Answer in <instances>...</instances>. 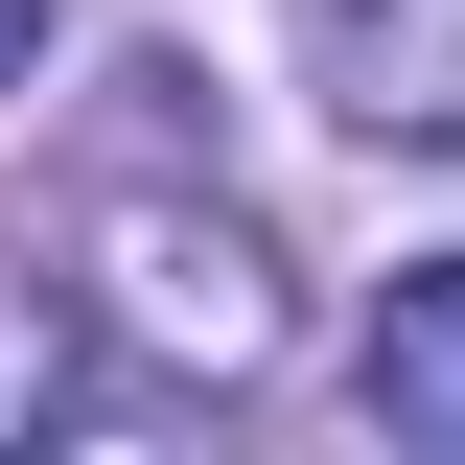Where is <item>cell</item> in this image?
Wrapping results in <instances>:
<instances>
[{"label": "cell", "instance_id": "6da1fadb", "mask_svg": "<svg viewBox=\"0 0 465 465\" xmlns=\"http://www.w3.org/2000/svg\"><path fill=\"white\" fill-rule=\"evenodd\" d=\"M372 419H396V442H465V256H419V280L372 302Z\"/></svg>", "mask_w": 465, "mask_h": 465}, {"label": "cell", "instance_id": "7a4b0ae2", "mask_svg": "<svg viewBox=\"0 0 465 465\" xmlns=\"http://www.w3.org/2000/svg\"><path fill=\"white\" fill-rule=\"evenodd\" d=\"M24 70H47V0H0V94H24Z\"/></svg>", "mask_w": 465, "mask_h": 465}]
</instances>
